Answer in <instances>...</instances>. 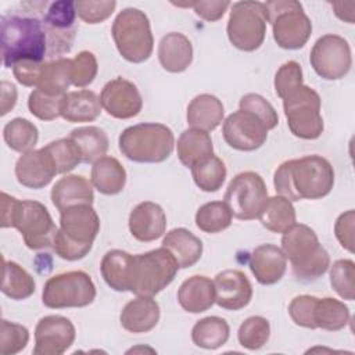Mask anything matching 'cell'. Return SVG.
<instances>
[{"label":"cell","mask_w":355,"mask_h":355,"mask_svg":"<svg viewBox=\"0 0 355 355\" xmlns=\"http://www.w3.org/2000/svg\"><path fill=\"white\" fill-rule=\"evenodd\" d=\"M158 60L168 72L179 73L186 71L193 61L191 42L179 32L166 33L158 44Z\"/></svg>","instance_id":"obj_26"},{"label":"cell","mask_w":355,"mask_h":355,"mask_svg":"<svg viewBox=\"0 0 355 355\" xmlns=\"http://www.w3.org/2000/svg\"><path fill=\"white\" fill-rule=\"evenodd\" d=\"M51 202L61 212L78 204H93L92 182L82 175H67L55 182L51 189Z\"/></svg>","instance_id":"obj_24"},{"label":"cell","mask_w":355,"mask_h":355,"mask_svg":"<svg viewBox=\"0 0 355 355\" xmlns=\"http://www.w3.org/2000/svg\"><path fill=\"white\" fill-rule=\"evenodd\" d=\"M98 71L97 60L92 51L83 50L71 60V79L76 87L89 86Z\"/></svg>","instance_id":"obj_47"},{"label":"cell","mask_w":355,"mask_h":355,"mask_svg":"<svg viewBox=\"0 0 355 355\" xmlns=\"http://www.w3.org/2000/svg\"><path fill=\"white\" fill-rule=\"evenodd\" d=\"M179 270L175 257L165 248L129 257L125 273V291L154 297L171 284Z\"/></svg>","instance_id":"obj_5"},{"label":"cell","mask_w":355,"mask_h":355,"mask_svg":"<svg viewBox=\"0 0 355 355\" xmlns=\"http://www.w3.org/2000/svg\"><path fill=\"white\" fill-rule=\"evenodd\" d=\"M223 200L234 218L251 220L259 216L268 200V189L261 175L245 171L230 180Z\"/></svg>","instance_id":"obj_13"},{"label":"cell","mask_w":355,"mask_h":355,"mask_svg":"<svg viewBox=\"0 0 355 355\" xmlns=\"http://www.w3.org/2000/svg\"><path fill=\"white\" fill-rule=\"evenodd\" d=\"M17 103V87L7 82L1 80V115L8 114Z\"/></svg>","instance_id":"obj_55"},{"label":"cell","mask_w":355,"mask_h":355,"mask_svg":"<svg viewBox=\"0 0 355 355\" xmlns=\"http://www.w3.org/2000/svg\"><path fill=\"white\" fill-rule=\"evenodd\" d=\"M191 7L200 18L215 22L223 17L225 11L230 7V1H193Z\"/></svg>","instance_id":"obj_54"},{"label":"cell","mask_w":355,"mask_h":355,"mask_svg":"<svg viewBox=\"0 0 355 355\" xmlns=\"http://www.w3.org/2000/svg\"><path fill=\"white\" fill-rule=\"evenodd\" d=\"M232 211L222 201H211L196 212V226L205 233H219L232 225Z\"/></svg>","instance_id":"obj_40"},{"label":"cell","mask_w":355,"mask_h":355,"mask_svg":"<svg viewBox=\"0 0 355 355\" xmlns=\"http://www.w3.org/2000/svg\"><path fill=\"white\" fill-rule=\"evenodd\" d=\"M73 323L61 315L42 318L35 329V355H61L75 341Z\"/></svg>","instance_id":"obj_17"},{"label":"cell","mask_w":355,"mask_h":355,"mask_svg":"<svg viewBox=\"0 0 355 355\" xmlns=\"http://www.w3.org/2000/svg\"><path fill=\"white\" fill-rule=\"evenodd\" d=\"M29 341V331L25 326L1 319L0 322V352L14 355L22 351Z\"/></svg>","instance_id":"obj_45"},{"label":"cell","mask_w":355,"mask_h":355,"mask_svg":"<svg viewBox=\"0 0 355 355\" xmlns=\"http://www.w3.org/2000/svg\"><path fill=\"white\" fill-rule=\"evenodd\" d=\"M315 302H316V297L313 295H297L291 300L288 305V313L297 326L312 329V330L315 329L313 318H312Z\"/></svg>","instance_id":"obj_50"},{"label":"cell","mask_w":355,"mask_h":355,"mask_svg":"<svg viewBox=\"0 0 355 355\" xmlns=\"http://www.w3.org/2000/svg\"><path fill=\"white\" fill-rule=\"evenodd\" d=\"M76 15L72 0H58L49 4L42 19L47 37V58L53 60L71 50L78 29Z\"/></svg>","instance_id":"obj_14"},{"label":"cell","mask_w":355,"mask_h":355,"mask_svg":"<svg viewBox=\"0 0 355 355\" xmlns=\"http://www.w3.org/2000/svg\"><path fill=\"white\" fill-rule=\"evenodd\" d=\"M71 85V58L60 57L44 62L36 89L50 96H64Z\"/></svg>","instance_id":"obj_33"},{"label":"cell","mask_w":355,"mask_h":355,"mask_svg":"<svg viewBox=\"0 0 355 355\" xmlns=\"http://www.w3.org/2000/svg\"><path fill=\"white\" fill-rule=\"evenodd\" d=\"M312 318L315 329L337 331L348 324L351 315L348 306L344 302L331 297H326L316 298Z\"/></svg>","instance_id":"obj_34"},{"label":"cell","mask_w":355,"mask_h":355,"mask_svg":"<svg viewBox=\"0 0 355 355\" xmlns=\"http://www.w3.org/2000/svg\"><path fill=\"white\" fill-rule=\"evenodd\" d=\"M1 227H15L31 250L53 247L57 226L47 208L33 200H18L1 191Z\"/></svg>","instance_id":"obj_3"},{"label":"cell","mask_w":355,"mask_h":355,"mask_svg":"<svg viewBox=\"0 0 355 355\" xmlns=\"http://www.w3.org/2000/svg\"><path fill=\"white\" fill-rule=\"evenodd\" d=\"M44 150L51 157L57 173H68L82 162L80 150L71 137L50 141Z\"/></svg>","instance_id":"obj_42"},{"label":"cell","mask_w":355,"mask_h":355,"mask_svg":"<svg viewBox=\"0 0 355 355\" xmlns=\"http://www.w3.org/2000/svg\"><path fill=\"white\" fill-rule=\"evenodd\" d=\"M130 254L122 250H110L104 254L100 272L104 282L115 291H125V273Z\"/></svg>","instance_id":"obj_41"},{"label":"cell","mask_w":355,"mask_h":355,"mask_svg":"<svg viewBox=\"0 0 355 355\" xmlns=\"http://www.w3.org/2000/svg\"><path fill=\"white\" fill-rule=\"evenodd\" d=\"M96 298V286L83 270H71L50 277L42 291V302L51 309L83 308Z\"/></svg>","instance_id":"obj_12"},{"label":"cell","mask_w":355,"mask_h":355,"mask_svg":"<svg viewBox=\"0 0 355 355\" xmlns=\"http://www.w3.org/2000/svg\"><path fill=\"white\" fill-rule=\"evenodd\" d=\"M101 114V104L92 90H76L64 94L61 116L68 122H92Z\"/></svg>","instance_id":"obj_29"},{"label":"cell","mask_w":355,"mask_h":355,"mask_svg":"<svg viewBox=\"0 0 355 355\" xmlns=\"http://www.w3.org/2000/svg\"><path fill=\"white\" fill-rule=\"evenodd\" d=\"M273 129L262 116L248 108L230 114L222 128L225 141L239 151H254L263 146L268 132Z\"/></svg>","instance_id":"obj_15"},{"label":"cell","mask_w":355,"mask_h":355,"mask_svg":"<svg viewBox=\"0 0 355 355\" xmlns=\"http://www.w3.org/2000/svg\"><path fill=\"white\" fill-rule=\"evenodd\" d=\"M309 61L320 78L338 80L349 72L352 65L349 44L344 37L327 33L315 42Z\"/></svg>","instance_id":"obj_16"},{"label":"cell","mask_w":355,"mask_h":355,"mask_svg":"<svg viewBox=\"0 0 355 355\" xmlns=\"http://www.w3.org/2000/svg\"><path fill=\"white\" fill-rule=\"evenodd\" d=\"M331 7L334 8V14L348 24H354V8L355 3H331Z\"/></svg>","instance_id":"obj_56"},{"label":"cell","mask_w":355,"mask_h":355,"mask_svg":"<svg viewBox=\"0 0 355 355\" xmlns=\"http://www.w3.org/2000/svg\"><path fill=\"white\" fill-rule=\"evenodd\" d=\"M273 184L277 196L287 200H319L334 186V169L320 155L288 159L275 171Z\"/></svg>","instance_id":"obj_1"},{"label":"cell","mask_w":355,"mask_h":355,"mask_svg":"<svg viewBox=\"0 0 355 355\" xmlns=\"http://www.w3.org/2000/svg\"><path fill=\"white\" fill-rule=\"evenodd\" d=\"M176 148L178 158L186 168H191L200 159L214 154V144L209 133L196 128L186 129L180 133Z\"/></svg>","instance_id":"obj_31"},{"label":"cell","mask_w":355,"mask_h":355,"mask_svg":"<svg viewBox=\"0 0 355 355\" xmlns=\"http://www.w3.org/2000/svg\"><path fill=\"white\" fill-rule=\"evenodd\" d=\"M180 306L190 313H201L215 304V286L211 279L194 275L186 279L178 290Z\"/></svg>","instance_id":"obj_25"},{"label":"cell","mask_w":355,"mask_h":355,"mask_svg":"<svg viewBox=\"0 0 355 355\" xmlns=\"http://www.w3.org/2000/svg\"><path fill=\"white\" fill-rule=\"evenodd\" d=\"M282 251L290 261L294 276L301 282L316 280L330 266V255L316 233L302 223H294L283 233Z\"/></svg>","instance_id":"obj_6"},{"label":"cell","mask_w":355,"mask_h":355,"mask_svg":"<svg viewBox=\"0 0 355 355\" xmlns=\"http://www.w3.org/2000/svg\"><path fill=\"white\" fill-rule=\"evenodd\" d=\"M3 137L8 148L24 154L33 150L36 146L39 140V130L31 121L25 118H14L6 123Z\"/></svg>","instance_id":"obj_39"},{"label":"cell","mask_w":355,"mask_h":355,"mask_svg":"<svg viewBox=\"0 0 355 355\" xmlns=\"http://www.w3.org/2000/svg\"><path fill=\"white\" fill-rule=\"evenodd\" d=\"M90 180L98 193L115 196L126 184V171L116 158L103 157L93 164Z\"/></svg>","instance_id":"obj_30"},{"label":"cell","mask_w":355,"mask_h":355,"mask_svg":"<svg viewBox=\"0 0 355 355\" xmlns=\"http://www.w3.org/2000/svg\"><path fill=\"white\" fill-rule=\"evenodd\" d=\"M159 320V305L153 297L137 295L130 300L119 315L121 326L130 333H147Z\"/></svg>","instance_id":"obj_23"},{"label":"cell","mask_w":355,"mask_h":355,"mask_svg":"<svg viewBox=\"0 0 355 355\" xmlns=\"http://www.w3.org/2000/svg\"><path fill=\"white\" fill-rule=\"evenodd\" d=\"M239 108H248V110L254 111L255 114L262 116L272 128H276V125L279 123V116H277L276 110L261 94H257V93H247V94H244L240 98Z\"/></svg>","instance_id":"obj_51"},{"label":"cell","mask_w":355,"mask_h":355,"mask_svg":"<svg viewBox=\"0 0 355 355\" xmlns=\"http://www.w3.org/2000/svg\"><path fill=\"white\" fill-rule=\"evenodd\" d=\"M190 169L194 183L205 193L218 191L222 187L227 173L225 162L215 154L200 159Z\"/></svg>","instance_id":"obj_37"},{"label":"cell","mask_w":355,"mask_h":355,"mask_svg":"<svg viewBox=\"0 0 355 355\" xmlns=\"http://www.w3.org/2000/svg\"><path fill=\"white\" fill-rule=\"evenodd\" d=\"M62 98L64 96H50L36 89L28 97L29 112L42 121H53L61 116Z\"/></svg>","instance_id":"obj_46"},{"label":"cell","mask_w":355,"mask_h":355,"mask_svg":"<svg viewBox=\"0 0 355 355\" xmlns=\"http://www.w3.org/2000/svg\"><path fill=\"white\" fill-rule=\"evenodd\" d=\"M44 62L36 61H21L12 67V73L15 79L28 87H36L42 75Z\"/></svg>","instance_id":"obj_53"},{"label":"cell","mask_w":355,"mask_h":355,"mask_svg":"<svg viewBox=\"0 0 355 355\" xmlns=\"http://www.w3.org/2000/svg\"><path fill=\"white\" fill-rule=\"evenodd\" d=\"M230 327L223 318L207 316L200 319L191 329L193 343L204 349H216L229 340Z\"/></svg>","instance_id":"obj_35"},{"label":"cell","mask_w":355,"mask_h":355,"mask_svg":"<svg viewBox=\"0 0 355 355\" xmlns=\"http://www.w3.org/2000/svg\"><path fill=\"white\" fill-rule=\"evenodd\" d=\"M225 108L222 101L208 93L196 96L187 105V123L191 128L211 132L223 121Z\"/></svg>","instance_id":"obj_28"},{"label":"cell","mask_w":355,"mask_h":355,"mask_svg":"<svg viewBox=\"0 0 355 355\" xmlns=\"http://www.w3.org/2000/svg\"><path fill=\"white\" fill-rule=\"evenodd\" d=\"M266 8L261 1H236L232 4L226 26L230 43L241 51L261 47L266 35Z\"/></svg>","instance_id":"obj_11"},{"label":"cell","mask_w":355,"mask_h":355,"mask_svg":"<svg viewBox=\"0 0 355 355\" xmlns=\"http://www.w3.org/2000/svg\"><path fill=\"white\" fill-rule=\"evenodd\" d=\"M57 175L55 165L44 150H31L24 153L15 164V176L19 184L28 189H43Z\"/></svg>","instance_id":"obj_20"},{"label":"cell","mask_w":355,"mask_h":355,"mask_svg":"<svg viewBox=\"0 0 355 355\" xmlns=\"http://www.w3.org/2000/svg\"><path fill=\"white\" fill-rule=\"evenodd\" d=\"M69 137L78 144L82 162L94 164L97 159L103 158L108 150V136L105 132L97 126H80L71 132Z\"/></svg>","instance_id":"obj_36"},{"label":"cell","mask_w":355,"mask_h":355,"mask_svg":"<svg viewBox=\"0 0 355 355\" xmlns=\"http://www.w3.org/2000/svg\"><path fill=\"white\" fill-rule=\"evenodd\" d=\"M118 146L119 151L133 162L158 164L171 157L175 137L166 125L144 122L122 130Z\"/></svg>","instance_id":"obj_7"},{"label":"cell","mask_w":355,"mask_h":355,"mask_svg":"<svg viewBox=\"0 0 355 355\" xmlns=\"http://www.w3.org/2000/svg\"><path fill=\"white\" fill-rule=\"evenodd\" d=\"M302 85V68L297 61L284 62L275 75V92L283 98L287 93Z\"/></svg>","instance_id":"obj_49"},{"label":"cell","mask_w":355,"mask_h":355,"mask_svg":"<svg viewBox=\"0 0 355 355\" xmlns=\"http://www.w3.org/2000/svg\"><path fill=\"white\" fill-rule=\"evenodd\" d=\"M354 222L355 212L354 209H348L337 218L334 225V233L338 243L349 252H354Z\"/></svg>","instance_id":"obj_52"},{"label":"cell","mask_w":355,"mask_h":355,"mask_svg":"<svg viewBox=\"0 0 355 355\" xmlns=\"http://www.w3.org/2000/svg\"><path fill=\"white\" fill-rule=\"evenodd\" d=\"M100 232V218L92 204H78L60 212V229L53 250L67 261L85 258Z\"/></svg>","instance_id":"obj_4"},{"label":"cell","mask_w":355,"mask_h":355,"mask_svg":"<svg viewBox=\"0 0 355 355\" xmlns=\"http://www.w3.org/2000/svg\"><path fill=\"white\" fill-rule=\"evenodd\" d=\"M330 284L343 298H355V263L352 259H338L330 266Z\"/></svg>","instance_id":"obj_44"},{"label":"cell","mask_w":355,"mask_h":355,"mask_svg":"<svg viewBox=\"0 0 355 355\" xmlns=\"http://www.w3.org/2000/svg\"><path fill=\"white\" fill-rule=\"evenodd\" d=\"M100 104L108 115L116 119H129L141 111L143 98L133 82L119 76L104 85Z\"/></svg>","instance_id":"obj_18"},{"label":"cell","mask_w":355,"mask_h":355,"mask_svg":"<svg viewBox=\"0 0 355 355\" xmlns=\"http://www.w3.org/2000/svg\"><path fill=\"white\" fill-rule=\"evenodd\" d=\"M112 39L115 46L129 62L140 64L150 58L154 49L148 17L139 8H123L114 19Z\"/></svg>","instance_id":"obj_8"},{"label":"cell","mask_w":355,"mask_h":355,"mask_svg":"<svg viewBox=\"0 0 355 355\" xmlns=\"http://www.w3.org/2000/svg\"><path fill=\"white\" fill-rule=\"evenodd\" d=\"M284 115L290 132L304 140H315L323 133L320 97L306 85H300L283 98Z\"/></svg>","instance_id":"obj_10"},{"label":"cell","mask_w":355,"mask_h":355,"mask_svg":"<svg viewBox=\"0 0 355 355\" xmlns=\"http://www.w3.org/2000/svg\"><path fill=\"white\" fill-rule=\"evenodd\" d=\"M258 218L262 226L273 233H284L297 220L293 202L282 196L268 197Z\"/></svg>","instance_id":"obj_32"},{"label":"cell","mask_w":355,"mask_h":355,"mask_svg":"<svg viewBox=\"0 0 355 355\" xmlns=\"http://www.w3.org/2000/svg\"><path fill=\"white\" fill-rule=\"evenodd\" d=\"M78 17L86 24H100L105 21L116 7V1L114 0H78L75 1Z\"/></svg>","instance_id":"obj_48"},{"label":"cell","mask_w":355,"mask_h":355,"mask_svg":"<svg viewBox=\"0 0 355 355\" xmlns=\"http://www.w3.org/2000/svg\"><path fill=\"white\" fill-rule=\"evenodd\" d=\"M162 247L175 257L182 269L196 265L202 255V241L184 227L169 230L162 240Z\"/></svg>","instance_id":"obj_27"},{"label":"cell","mask_w":355,"mask_h":355,"mask_svg":"<svg viewBox=\"0 0 355 355\" xmlns=\"http://www.w3.org/2000/svg\"><path fill=\"white\" fill-rule=\"evenodd\" d=\"M36 288L33 277L17 262L4 261V277L1 293L11 300L21 301L29 298Z\"/></svg>","instance_id":"obj_38"},{"label":"cell","mask_w":355,"mask_h":355,"mask_svg":"<svg viewBox=\"0 0 355 355\" xmlns=\"http://www.w3.org/2000/svg\"><path fill=\"white\" fill-rule=\"evenodd\" d=\"M287 258L282 248L273 244L258 245L250 257V269L257 282L263 286L277 283L286 273Z\"/></svg>","instance_id":"obj_22"},{"label":"cell","mask_w":355,"mask_h":355,"mask_svg":"<svg viewBox=\"0 0 355 355\" xmlns=\"http://www.w3.org/2000/svg\"><path fill=\"white\" fill-rule=\"evenodd\" d=\"M215 302L227 311L247 306L252 298V286L248 277L237 269L219 272L214 279Z\"/></svg>","instance_id":"obj_19"},{"label":"cell","mask_w":355,"mask_h":355,"mask_svg":"<svg viewBox=\"0 0 355 355\" xmlns=\"http://www.w3.org/2000/svg\"><path fill=\"white\" fill-rule=\"evenodd\" d=\"M0 25L4 68H12L21 61L44 62L47 57V37L42 19L18 14H3Z\"/></svg>","instance_id":"obj_2"},{"label":"cell","mask_w":355,"mask_h":355,"mask_svg":"<svg viewBox=\"0 0 355 355\" xmlns=\"http://www.w3.org/2000/svg\"><path fill=\"white\" fill-rule=\"evenodd\" d=\"M270 336L269 320L263 316H250L239 327L237 338L241 347L255 351L262 348Z\"/></svg>","instance_id":"obj_43"},{"label":"cell","mask_w":355,"mask_h":355,"mask_svg":"<svg viewBox=\"0 0 355 355\" xmlns=\"http://www.w3.org/2000/svg\"><path fill=\"white\" fill-rule=\"evenodd\" d=\"M263 4L277 46L286 50L304 47L311 37L312 22L302 4L297 0H272Z\"/></svg>","instance_id":"obj_9"},{"label":"cell","mask_w":355,"mask_h":355,"mask_svg":"<svg viewBox=\"0 0 355 355\" xmlns=\"http://www.w3.org/2000/svg\"><path fill=\"white\" fill-rule=\"evenodd\" d=\"M129 230L136 240L143 243L159 239L166 230V215L161 205L153 201L137 204L129 215Z\"/></svg>","instance_id":"obj_21"}]
</instances>
